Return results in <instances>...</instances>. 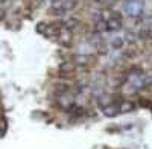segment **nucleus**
<instances>
[{
  "label": "nucleus",
  "instance_id": "obj_3",
  "mask_svg": "<svg viewBox=\"0 0 152 149\" xmlns=\"http://www.w3.org/2000/svg\"><path fill=\"white\" fill-rule=\"evenodd\" d=\"M61 70H62V72H66V70H73V66H72V64H64V66H61Z\"/></svg>",
  "mask_w": 152,
  "mask_h": 149
},
{
  "label": "nucleus",
  "instance_id": "obj_1",
  "mask_svg": "<svg viewBox=\"0 0 152 149\" xmlns=\"http://www.w3.org/2000/svg\"><path fill=\"white\" fill-rule=\"evenodd\" d=\"M125 9H126V12H128L129 15L137 17V15L142 14V11H143V3L140 2V0H132V2H129L128 5H126Z\"/></svg>",
  "mask_w": 152,
  "mask_h": 149
},
{
  "label": "nucleus",
  "instance_id": "obj_4",
  "mask_svg": "<svg viewBox=\"0 0 152 149\" xmlns=\"http://www.w3.org/2000/svg\"><path fill=\"white\" fill-rule=\"evenodd\" d=\"M122 43H123V41H122V38H120V40H114V41H113V44H114V46H117V47H119V46H122Z\"/></svg>",
  "mask_w": 152,
  "mask_h": 149
},
{
  "label": "nucleus",
  "instance_id": "obj_2",
  "mask_svg": "<svg viewBox=\"0 0 152 149\" xmlns=\"http://www.w3.org/2000/svg\"><path fill=\"white\" fill-rule=\"evenodd\" d=\"M120 23H122L120 15L117 12H113V15H110V20L107 21V26H108V29H119Z\"/></svg>",
  "mask_w": 152,
  "mask_h": 149
}]
</instances>
